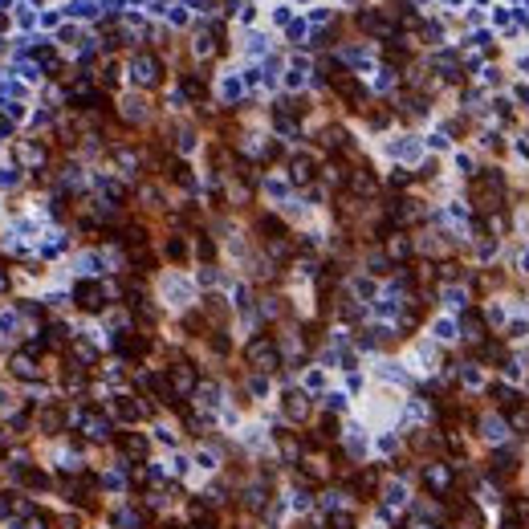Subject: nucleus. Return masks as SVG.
<instances>
[{
    "instance_id": "1",
    "label": "nucleus",
    "mask_w": 529,
    "mask_h": 529,
    "mask_svg": "<svg viewBox=\"0 0 529 529\" xmlns=\"http://www.w3.org/2000/svg\"><path fill=\"white\" fill-rule=\"evenodd\" d=\"M501 200H505V176L497 167H485L481 176L473 179V208L488 216V212L501 208Z\"/></svg>"
},
{
    "instance_id": "2",
    "label": "nucleus",
    "mask_w": 529,
    "mask_h": 529,
    "mask_svg": "<svg viewBox=\"0 0 529 529\" xmlns=\"http://www.w3.org/2000/svg\"><path fill=\"white\" fill-rule=\"evenodd\" d=\"M322 70H326V82H330V90H334V94H338V98H342L351 110H362V114H366V90H362V82H358L354 74H346L342 65H334V61H326Z\"/></svg>"
},
{
    "instance_id": "3",
    "label": "nucleus",
    "mask_w": 529,
    "mask_h": 529,
    "mask_svg": "<svg viewBox=\"0 0 529 529\" xmlns=\"http://www.w3.org/2000/svg\"><path fill=\"white\" fill-rule=\"evenodd\" d=\"M245 362L257 371V375H273L281 366V351H277V338L273 334H253L245 342Z\"/></svg>"
},
{
    "instance_id": "4",
    "label": "nucleus",
    "mask_w": 529,
    "mask_h": 529,
    "mask_svg": "<svg viewBox=\"0 0 529 529\" xmlns=\"http://www.w3.org/2000/svg\"><path fill=\"white\" fill-rule=\"evenodd\" d=\"M354 21H358V29H362L366 37H375V41L399 37V12L395 8H362Z\"/></svg>"
},
{
    "instance_id": "5",
    "label": "nucleus",
    "mask_w": 529,
    "mask_h": 529,
    "mask_svg": "<svg viewBox=\"0 0 529 529\" xmlns=\"http://www.w3.org/2000/svg\"><path fill=\"white\" fill-rule=\"evenodd\" d=\"M70 428V407L61 399H45V403H33V432L41 436H61Z\"/></svg>"
},
{
    "instance_id": "6",
    "label": "nucleus",
    "mask_w": 529,
    "mask_h": 529,
    "mask_svg": "<svg viewBox=\"0 0 529 529\" xmlns=\"http://www.w3.org/2000/svg\"><path fill=\"white\" fill-rule=\"evenodd\" d=\"M131 78L138 90H155L163 82V57L159 53H151V49H143V53H134L131 57Z\"/></svg>"
},
{
    "instance_id": "7",
    "label": "nucleus",
    "mask_w": 529,
    "mask_h": 529,
    "mask_svg": "<svg viewBox=\"0 0 529 529\" xmlns=\"http://www.w3.org/2000/svg\"><path fill=\"white\" fill-rule=\"evenodd\" d=\"M167 383H172V391H176L179 399L191 395L196 387H200V366L191 362V358H172V366H167Z\"/></svg>"
},
{
    "instance_id": "8",
    "label": "nucleus",
    "mask_w": 529,
    "mask_h": 529,
    "mask_svg": "<svg viewBox=\"0 0 529 529\" xmlns=\"http://www.w3.org/2000/svg\"><path fill=\"white\" fill-rule=\"evenodd\" d=\"M346 196L354 200H371V196H379V172L371 167V163H358L346 172Z\"/></svg>"
},
{
    "instance_id": "9",
    "label": "nucleus",
    "mask_w": 529,
    "mask_h": 529,
    "mask_svg": "<svg viewBox=\"0 0 529 529\" xmlns=\"http://www.w3.org/2000/svg\"><path fill=\"white\" fill-rule=\"evenodd\" d=\"M102 411L114 415V419H123V424H138V419L151 415V403H147V395H118L110 407H102Z\"/></svg>"
},
{
    "instance_id": "10",
    "label": "nucleus",
    "mask_w": 529,
    "mask_h": 529,
    "mask_svg": "<svg viewBox=\"0 0 529 529\" xmlns=\"http://www.w3.org/2000/svg\"><path fill=\"white\" fill-rule=\"evenodd\" d=\"M106 298H110V289L102 281H78L74 285V306L82 309V313H102Z\"/></svg>"
},
{
    "instance_id": "11",
    "label": "nucleus",
    "mask_w": 529,
    "mask_h": 529,
    "mask_svg": "<svg viewBox=\"0 0 529 529\" xmlns=\"http://www.w3.org/2000/svg\"><path fill=\"white\" fill-rule=\"evenodd\" d=\"M379 245H383V253H387V261H391V264H403V261H411V257H415V236H411L407 228L387 232Z\"/></svg>"
},
{
    "instance_id": "12",
    "label": "nucleus",
    "mask_w": 529,
    "mask_h": 529,
    "mask_svg": "<svg viewBox=\"0 0 529 529\" xmlns=\"http://www.w3.org/2000/svg\"><path fill=\"white\" fill-rule=\"evenodd\" d=\"M8 375L17 379V383H41L45 371H41V358L29 351H17L12 358H8Z\"/></svg>"
},
{
    "instance_id": "13",
    "label": "nucleus",
    "mask_w": 529,
    "mask_h": 529,
    "mask_svg": "<svg viewBox=\"0 0 529 529\" xmlns=\"http://www.w3.org/2000/svg\"><path fill=\"white\" fill-rule=\"evenodd\" d=\"M114 444H118V452H123V460H127V464H143V460H147V452H151V440H147L143 432H118Z\"/></svg>"
},
{
    "instance_id": "14",
    "label": "nucleus",
    "mask_w": 529,
    "mask_h": 529,
    "mask_svg": "<svg viewBox=\"0 0 529 529\" xmlns=\"http://www.w3.org/2000/svg\"><path fill=\"white\" fill-rule=\"evenodd\" d=\"M281 411H285V419H289V424H306L309 415H313V403H309L306 391L289 387V391L281 395Z\"/></svg>"
},
{
    "instance_id": "15",
    "label": "nucleus",
    "mask_w": 529,
    "mask_h": 529,
    "mask_svg": "<svg viewBox=\"0 0 529 529\" xmlns=\"http://www.w3.org/2000/svg\"><path fill=\"white\" fill-rule=\"evenodd\" d=\"M424 485L432 497H448V488H452V464H444V460H432V464H424Z\"/></svg>"
},
{
    "instance_id": "16",
    "label": "nucleus",
    "mask_w": 529,
    "mask_h": 529,
    "mask_svg": "<svg viewBox=\"0 0 529 529\" xmlns=\"http://www.w3.org/2000/svg\"><path fill=\"white\" fill-rule=\"evenodd\" d=\"M313 179H318V155H309V151L293 155V159H289V183H298V187H309Z\"/></svg>"
},
{
    "instance_id": "17",
    "label": "nucleus",
    "mask_w": 529,
    "mask_h": 529,
    "mask_svg": "<svg viewBox=\"0 0 529 529\" xmlns=\"http://www.w3.org/2000/svg\"><path fill=\"white\" fill-rule=\"evenodd\" d=\"M379 485H383V473H379V468H358V473L351 477V497L371 501V497L379 492Z\"/></svg>"
},
{
    "instance_id": "18",
    "label": "nucleus",
    "mask_w": 529,
    "mask_h": 529,
    "mask_svg": "<svg viewBox=\"0 0 529 529\" xmlns=\"http://www.w3.org/2000/svg\"><path fill=\"white\" fill-rule=\"evenodd\" d=\"M12 155H17V163H21V167H45V163H49V147H45V138H41V143L21 138V143L12 147Z\"/></svg>"
},
{
    "instance_id": "19",
    "label": "nucleus",
    "mask_w": 529,
    "mask_h": 529,
    "mask_svg": "<svg viewBox=\"0 0 529 529\" xmlns=\"http://www.w3.org/2000/svg\"><path fill=\"white\" fill-rule=\"evenodd\" d=\"M114 351L134 362V358L151 354V334H134V330H127V334H118V338H114Z\"/></svg>"
},
{
    "instance_id": "20",
    "label": "nucleus",
    "mask_w": 529,
    "mask_h": 529,
    "mask_svg": "<svg viewBox=\"0 0 529 529\" xmlns=\"http://www.w3.org/2000/svg\"><path fill=\"white\" fill-rule=\"evenodd\" d=\"M318 143H322L326 151H334V155H351V151H354L351 134L342 131V127H326V131L318 134Z\"/></svg>"
},
{
    "instance_id": "21",
    "label": "nucleus",
    "mask_w": 529,
    "mask_h": 529,
    "mask_svg": "<svg viewBox=\"0 0 529 529\" xmlns=\"http://www.w3.org/2000/svg\"><path fill=\"white\" fill-rule=\"evenodd\" d=\"M460 330H464V338H468V342H477V346L488 338V326H485V318H481V309H464Z\"/></svg>"
},
{
    "instance_id": "22",
    "label": "nucleus",
    "mask_w": 529,
    "mask_h": 529,
    "mask_svg": "<svg viewBox=\"0 0 529 529\" xmlns=\"http://www.w3.org/2000/svg\"><path fill=\"white\" fill-rule=\"evenodd\" d=\"M277 436V448H281V460L285 464H302V456H306V444L298 440L293 432H273Z\"/></svg>"
},
{
    "instance_id": "23",
    "label": "nucleus",
    "mask_w": 529,
    "mask_h": 529,
    "mask_svg": "<svg viewBox=\"0 0 529 529\" xmlns=\"http://www.w3.org/2000/svg\"><path fill=\"white\" fill-rule=\"evenodd\" d=\"M488 477H492V481H509V477H517V456H513V452H497V456L488 460Z\"/></svg>"
},
{
    "instance_id": "24",
    "label": "nucleus",
    "mask_w": 529,
    "mask_h": 529,
    "mask_svg": "<svg viewBox=\"0 0 529 529\" xmlns=\"http://www.w3.org/2000/svg\"><path fill=\"white\" fill-rule=\"evenodd\" d=\"M163 179H172V183H179V187H191V167L183 163V159H176V155H163Z\"/></svg>"
},
{
    "instance_id": "25",
    "label": "nucleus",
    "mask_w": 529,
    "mask_h": 529,
    "mask_svg": "<svg viewBox=\"0 0 529 529\" xmlns=\"http://www.w3.org/2000/svg\"><path fill=\"white\" fill-rule=\"evenodd\" d=\"M257 232H261L264 245H269V240H281V236H289V228H285V220H281V216H257Z\"/></svg>"
},
{
    "instance_id": "26",
    "label": "nucleus",
    "mask_w": 529,
    "mask_h": 529,
    "mask_svg": "<svg viewBox=\"0 0 529 529\" xmlns=\"http://www.w3.org/2000/svg\"><path fill=\"white\" fill-rule=\"evenodd\" d=\"M179 90H183V98H191V102H208V82H204L200 74H183V78H179Z\"/></svg>"
},
{
    "instance_id": "27",
    "label": "nucleus",
    "mask_w": 529,
    "mask_h": 529,
    "mask_svg": "<svg viewBox=\"0 0 529 529\" xmlns=\"http://www.w3.org/2000/svg\"><path fill=\"white\" fill-rule=\"evenodd\" d=\"M21 485L29 488V492H49V488H53V477H49L45 468H37V464H33V468L21 477Z\"/></svg>"
},
{
    "instance_id": "28",
    "label": "nucleus",
    "mask_w": 529,
    "mask_h": 529,
    "mask_svg": "<svg viewBox=\"0 0 529 529\" xmlns=\"http://www.w3.org/2000/svg\"><path fill=\"white\" fill-rule=\"evenodd\" d=\"M407 57H411V49L399 41V37L383 41V61H387V65H407Z\"/></svg>"
},
{
    "instance_id": "29",
    "label": "nucleus",
    "mask_w": 529,
    "mask_h": 529,
    "mask_svg": "<svg viewBox=\"0 0 529 529\" xmlns=\"http://www.w3.org/2000/svg\"><path fill=\"white\" fill-rule=\"evenodd\" d=\"M163 257H167V261H176V264L187 261V236L172 232V236H167V245H163Z\"/></svg>"
},
{
    "instance_id": "30",
    "label": "nucleus",
    "mask_w": 529,
    "mask_h": 529,
    "mask_svg": "<svg viewBox=\"0 0 529 529\" xmlns=\"http://www.w3.org/2000/svg\"><path fill=\"white\" fill-rule=\"evenodd\" d=\"M114 526L118 529H147V513L143 509H118L114 513Z\"/></svg>"
},
{
    "instance_id": "31",
    "label": "nucleus",
    "mask_w": 529,
    "mask_h": 529,
    "mask_svg": "<svg viewBox=\"0 0 529 529\" xmlns=\"http://www.w3.org/2000/svg\"><path fill=\"white\" fill-rule=\"evenodd\" d=\"M322 179H326L330 187H342V191H346V163H342V159H330V163L322 167Z\"/></svg>"
},
{
    "instance_id": "32",
    "label": "nucleus",
    "mask_w": 529,
    "mask_h": 529,
    "mask_svg": "<svg viewBox=\"0 0 529 529\" xmlns=\"http://www.w3.org/2000/svg\"><path fill=\"white\" fill-rule=\"evenodd\" d=\"M505 432H509V424H505V419H492V415L481 419V436H485L488 444H501V440H505Z\"/></svg>"
},
{
    "instance_id": "33",
    "label": "nucleus",
    "mask_w": 529,
    "mask_h": 529,
    "mask_svg": "<svg viewBox=\"0 0 529 529\" xmlns=\"http://www.w3.org/2000/svg\"><path fill=\"white\" fill-rule=\"evenodd\" d=\"M196 257H200L204 264L216 261V240H212L208 232H196Z\"/></svg>"
},
{
    "instance_id": "34",
    "label": "nucleus",
    "mask_w": 529,
    "mask_h": 529,
    "mask_svg": "<svg viewBox=\"0 0 529 529\" xmlns=\"http://www.w3.org/2000/svg\"><path fill=\"white\" fill-rule=\"evenodd\" d=\"M481 526H485V517H481V509L464 501V505H460V529H481Z\"/></svg>"
},
{
    "instance_id": "35",
    "label": "nucleus",
    "mask_w": 529,
    "mask_h": 529,
    "mask_svg": "<svg viewBox=\"0 0 529 529\" xmlns=\"http://www.w3.org/2000/svg\"><path fill=\"white\" fill-rule=\"evenodd\" d=\"M318 424H322V432H318V436H322V440H326V444H330V440H338V436H342V432H338V415H334V411H326V415H322Z\"/></svg>"
},
{
    "instance_id": "36",
    "label": "nucleus",
    "mask_w": 529,
    "mask_h": 529,
    "mask_svg": "<svg viewBox=\"0 0 529 529\" xmlns=\"http://www.w3.org/2000/svg\"><path fill=\"white\" fill-rule=\"evenodd\" d=\"M505 419H509V428H513V432H521V436H529V407H526V403H521L517 411H509Z\"/></svg>"
},
{
    "instance_id": "37",
    "label": "nucleus",
    "mask_w": 529,
    "mask_h": 529,
    "mask_svg": "<svg viewBox=\"0 0 529 529\" xmlns=\"http://www.w3.org/2000/svg\"><path fill=\"white\" fill-rule=\"evenodd\" d=\"M204 338H208L212 354H228V351H232V342H228V334H224V330H208Z\"/></svg>"
},
{
    "instance_id": "38",
    "label": "nucleus",
    "mask_w": 529,
    "mask_h": 529,
    "mask_svg": "<svg viewBox=\"0 0 529 529\" xmlns=\"http://www.w3.org/2000/svg\"><path fill=\"white\" fill-rule=\"evenodd\" d=\"M477 354H481L485 362H501V358H505V346H501V342H481Z\"/></svg>"
},
{
    "instance_id": "39",
    "label": "nucleus",
    "mask_w": 529,
    "mask_h": 529,
    "mask_svg": "<svg viewBox=\"0 0 529 529\" xmlns=\"http://www.w3.org/2000/svg\"><path fill=\"white\" fill-rule=\"evenodd\" d=\"M509 521H529V497H513V505H509Z\"/></svg>"
},
{
    "instance_id": "40",
    "label": "nucleus",
    "mask_w": 529,
    "mask_h": 529,
    "mask_svg": "<svg viewBox=\"0 0 529 529\" xmlns=\"http://www.w3.org/2000/svg\"><path fill=\"white\" fill-rule=\"evenodd\" d=\"M485 228L492 232V236H505V232H509V216H501V212H488Z\"/></svg>"
},
{
    "instance_id": "41",
    "label": "nucleus",
    "mask_w": 529,
    "mask_h": 529,
    "mask_svg": "<svg viewBox=\"0 0 529 529\" xmlns=\"http://www.w3.org/2000/svg\"><path fill=\"white\" fill-rule=\"evenodd\" d=\"M326 526H330V529H358V526H354V513H346V509H342V513H330V517H326Z\"/></svg>"
},
{
    "instance_id": "42",
    "label": "nucleus",
    "mask_w": 529,
    "mask_h": 529,
    "mask_svg": "<svg viewBox=\"0 0 529 529\" xmlns=\"http://www.w3.org/2000/svg\"><path fill=\"white\" fill-rule=\"evenodd\" d=\"M245 387H249V395H264V391H269V375H257V371H253V375L245 379Z\"/></svg>"
},
{
    "instance_id": "43",
    "label": "nucleus",
    "mask_w": 529,
    "mask_h": 529,
    "mask_svg": "<svg viewBox=\"0 0 529 529\" xmlns=\"http://www.w3.org/2000/svg\"><path fill=\"white\" fill-rule=\"evenodd\" d=\"M261 313H264V318H281V313H285L281 298H261Z\"/></svg>"
},
{
    "instance_id": "44",
    "label": "nucleus",
    "mask_w": 529,
    "mask_h": 529,
    "mask_svg": "<svg viewBox=\"0 0 529 529\" xmlns=\"http://www.w3.org/2000/svg\"><path fill=\"white\" fill-rule=\"evenodd\" d=\"M366 123H371L375 131H383V127L391 123V110H366Z\"/></svg>"
},
{
    "instance_id": "45",
    "label": "nucleus",
    "mask_w": 529,
    "mask_h": 529,
    "mask_svg": "<svg viewBox=\"0 0 529 529\" xmlns=\"http://www.w3.org/2000/svg\"><path fill=\"white\" fill-rule=\"evenodd\" d=\"M53 529H82V517L78 513H61V517H53Z\"/></svg>"
},
{
    "instance_id": "46",
    "label": "nucleus",
    "mask_w": 529,
    "mask_h": 529,
    "mask_svg": "<svg viewBox=\"0 0 529 529\" xmlns=\"http://www.w3.org/2000/svg\"><path fill=\"white\" fill-rule=\"evenodd\" d=\"M407 183H411V176H407V172H399V176H391V187H407Z\"/></svg>"
},
{
    "instance_id": "47",
    "label": "nucleus",
    "mask_w": 529,
    "mask_h": 529,
    "mask_svg": "<svg viewBox=\"0 0 529 529\" xmlns=\"http://www.w3.org/2000/svg\"><path fill=\"white\" fill-rule=\"evenodd\" d=\"M0 293H8V269L0 264Z\"/></svg>"
},
{
    "instance_id": "48",
    "label": "nucleus",
    "mask_w": 529,
    "mask_h": 529,
    "mask_svg": "<svg viewBox=\"0 0 529 529\" xmlns=\"http://www.w3.org/2000/svg\"><path fill=\"white\" fill-rule=\"evenodd\" d=\"M509 529H517V526H509Z\"/></svg>"
}]
</instances>
